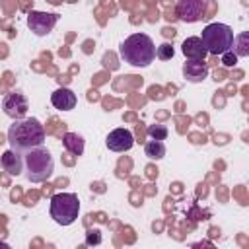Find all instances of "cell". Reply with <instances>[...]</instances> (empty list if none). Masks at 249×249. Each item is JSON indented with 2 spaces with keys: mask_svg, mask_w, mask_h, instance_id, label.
Instances as JSON below:
<instances>
[{
  "mask_svg": "<svg viewBox=\"0 0 249 249\" xmlns=\"http://www.w3.org/2000/svg\"><path fill=\"white\" fill-rule=\"evenodd\" d=\"M8 142H10L12 150L25 154V152L45 144V128L33 117L16 119L8 128Z\"/></svg>",
  "mask_w": 249,
  "mask_h": 249,
  "instance_id": "obj_1",
  "label": "cell"
},
{
  "mask_svg": "<svg viewBox=\"0 0 249 249\" xmlns=\"http://www.w3.org/2000/svg\"><path fill=\"white\" fill-rule=\"evenodd\" d=\"M121 58L124 62H128L130 66H138V68H146L154 62L156 58V45L154 41L144 35V33H134L130 37H126L121 43Z\"/></svg>",
  "mask_w": 249,
  "mask_h": 249,
  "instance_id": "obj_2",
  "label": "cell"
},
{
  "mask_svg": "<svg viewBox=\"0 0 249 249\" xmlns=\"http://www.w3.org/2000/svg\"><path fill=\"white\" fill-rule=\"evenodd\" d=\"M23 156H25V160H23L25 175L31 183H43L53 175L54 161H53V156L49 154V150L45 146H37V148L25 152Z\"/></svg>",
  "mask_w": 249,
  "mask_h": 249,
  "instance_id": "obj_3",
  "label": "cell"
},
{
  "mask_svg": "<svg viewBox=\"0 0 249 249\" xmlns=\"http://www.w3.org/2000/svg\"><path fill=\"white\" fill-rule=\"evenodd\" d=\"M202 43L206 47V51L214 56L218 54H224L226 51L231 49V43H233V31L230 25L226 23H208L204 29H202Z\"/></svg>",
  "mask_w": 249,
  "mask_h": 249,
  "instance_id": "obj_4",
  "label": "cell"
},
{
  "mask_svg": "<svg viewBox=\"0 0 249 249\" xmlns=\"http://www.w3.org/2000/svg\"><path fill=\"white\" fill-rule=\"evenodd\" d=\"M80 214V200L74 193H56L51 198V218L60 226H70Z\"/></svg>",
  "mask_w": 249,
  "mask_h": 249,
  "instance_id": "obj_5",
  "label": "cell"
},
{
  "mask_svg": "<svg viewBox=\"0 0 249 249\" xmlns=\"http://www.w3.org/2000/svg\"><path fill=\"white\" fill-rule=\"evenodd\" d=\"M56 21H58V16H56V14H51V12H31V14L27 16V25H29V29H31L35 35H39V37L51 33L53 27L56 25Z\"/></svg>",
  "mask_w": 249,
  "mask_h": 249,
  "instance_id": "obj_6",
  "label": "cell"
},
{
  "mask_svg": "<svg viewBox=\"0 0 249 249\" xmlns=\"http://www.w3.org/2000/svg\"><path fill=\"white\" fill-rule=\"evenodd\" d=\"M177 18L185 23H195L204 18V0H177Z\"/></svg>",
  "mask_w": 249,
  "mask_h": 249,
  "instance_id": "obj_7",
  "label": "cell"
},
{
  "mask_svg": "<svg viewBox=\"0 0 249 249\" xmlns=\"http://www.w3.org/2000/svg\"><path fill=\"white\" fill-rule=\"evenodd\" d=\"M2 109L4 113L10 117V119H23L27 115V109H29V103H27V97L19 91H12L4 97V103H2Z\"/></svg>",
  "mask_w": 249,
  "mask_h": 249,
  "instance_id": "obj_8",
  "label": "cell"
},
{
  "mask_svg": "<svg viewBox=\"0 0 249 249\" xmlns=\"http://www.w3.org/2000/svg\"><path fill=\"white\" fill-rule=\"evenodd\" d=\"M105 144L113 152H128L134 146V136L128 128H115L109 132Z\"/></svg>",
  "mask_w": 249,
  "mask_h": 249,
  "instance_id": "obj_9",
  "label": "cell"
},
{
  "mask_svg": "<svg viewBox=\"0 0 249 249\" xmlns=\"http://www.w3.org/2000/svg\"><path fill=\"white\" fill-rule=\"evenodd\" d=\"M181 53L185 54L187 60H202L206 58V47L200 37H187L181 45Z\"/></svg>",
  "mask_w": 249,
  "mask_h": 249,
  "instance_id": "obj_10",
  "label": "cell"
},
{
  "mask_svg": "<svg viewBox=\"0 0 249 249\" xmlns=\"http://www.w3.org/2000/svg\"><path fill=\"white\" fill-rule=\"evenodd\" d=\"M51 103L58 111H70V109L76 107V93L68 88H58L56 91H53Z\"/></svg>",
  "mask_w": 249,
  "mask_h": 249,
  "instance_id": "obj_11",
  "label": "cell"
},
{
  "mask_svg": "<svg viewBox=\"0 0 249 249\" xmlns=\"http://www.w3.org/2000/svg\"><path fill=\"white\" fill-rule=\"evenodd\" d=\"M183 76L189 82H202L208 76V64L202 60H187L183 64Z\"/></svg>",
  "mask_w": 249,
  "mask_h": 249,
  "instance_id": "obj_12",
  "label": "cell"
},
{
  "mask_svg": "<svg viewBox=\"0 0 249 249\" xmlns=\"http://www.w3.org/2000/svg\"><path fill=\"white\" fill-rule=\"evenodd\" d=\"M2 167L10 173V175H19L21 173V167H23V160H21V154L16 152V150H6L2 154Z\"/></svg>",
  "mask_w": 249,
  "mask_h": 249,
  "instance_id": "obj_13",
  "label": "cell"
},
{
  "mask_svg": "<svg viewBox=\"0 0 249 249\" xmlns=\"http://www.w3.org/2000/svg\"><path fill=\"white\" fill-rule=\"evenodd\" d=\"M62 146L74 156H82L84 154V138L80 134H76V132H66L62 136Z\"/></svg>",
  "mask_w": 249,
  "mask_h": 249,
  "instance_id": "obj_14",
  "label": "cell"
},
{
  "mask_svg": "<svg viewBox=\"0 0 249 249\" xmlns=\"http://www.w3.org/2000/svg\"><path fill=\"white\" fill-rule=\"evenodd\" d=\"M144 154H146L150 160H161V158L165 156V146H163L161 140H154V138H152L150 142H146Z\"/></svg>",
  "mask_w": 249,
  "mask_h": 249,
  "instance_id": "obj_15",
  "label": "cell"
},
{
  "mask_svg": "<svg viewBox=\"0 0 249 249\" xmlns=\"http://www.w3.org/2000/svg\"><path fill=\"white\" fill-rule=\"evenodd\" d=\"M231 47L237 56H247L249 54V33H241L239 37H233Z\"/></svg>",
  "mask_w": 249,
  "mask_h": 249,
  "instance_id": "obj_16",
  "label": "cell"
},
{
  "mask_svg": "<svg viewBox=\"0 0 249 249\" xmlns=\"http://www.w3.org/2000/svg\"><path fill=\"white\" fill-rule=\"evenodd\" d=\"M148 134L154 140H165L167 138V126L165 124H150L148 126Z\"/></svg>",
  "mask_w": 249,
  "mask_h": 249,
  "instance_id": "obj_17",
  "label": "cell"
},
{
  "mask_svg": "<svg viewBox=\"0 0 249 249\" xmlns=\"http://www.w3.org/2000/svg\"><path fill=\"white\" fill-rule=\"evenodd\" d=\"M173 54H175V51H173V47H171L169 43H161V45L156 49V56H158L160 60H169V58H173Z\"/></svg>",
  "mask_w": 249,
  "mask_h": 249,
  "instance_id": "obj_18",
  "label": "cell"
},
{
  "mask_svg": "<svg viewBox=\"0 0 249 249\" xmlns=\"http://www.w3.org/2000/svg\"><path fill=\"white\" fill-rule=\"evenodd\" d=\"M222 56V64L224 66H228V68H231V66H235V62H237V54L230 49V51H226L224 54H220Z\"/></svg>",
  "mask_w": 249,
  "mask_h": 249,
  "instance_id": "obj_19",
  "label": "cell"
},
{
  "mask_svg": "<svg viewBox=\"0 0 249 249\" xmlns=\"http://www.w3.org/2000/svg\"><path fill=\"white\" fill-rule=\"evenodd\" d=\"M99 241H101V235H99L97 230H93V231L88 233V243H89V245H91V243H99Z\"/></svg>",
  "mask_w": 249,
  "mask_h": 249,
  "instance_id": "obj_20",
  "label": "cell"
},
{
  "mask_svg": "<svg viewBox=\"0 0 249 249\" xmlns=\"http://www.w3.org/2000/svg\"><path fill=\"white\" fill-rule=\"evenodd\" d=\"M163 33H165V35H173V33H175V29H173V27H165V29H163Z\"/></svg>",
  "mask_w": 249,
  "mask_h": 249,
  "instance_id": "obj_21",
  "label": "cell"
}]
</instances>
